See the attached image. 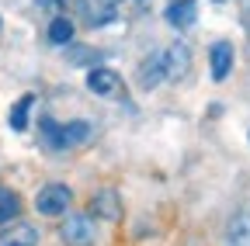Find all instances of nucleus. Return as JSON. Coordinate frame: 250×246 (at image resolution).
<instances>
[{"label":"nucleus","instance_id":"9b49d317","mask_svg":"<svg viewBox=\"0 0 250 246\" xmlns=\"http://www.w3.org/2000/svg\"><path fill=\"white\" fill-rule=\"evenodd\" d=\"M90 211H94V219H118V215H122L118 191H98L90 198Z\"/></svg>","mask_w":250,"mask_h":246},{"label":"nucleus","instance_id":"7ed1b4c3","mask_svg":"<svg viewBox=\"0 0 250 246\" xmlns=\"http://www.w3.org/2000/svg\"><path fill=\"white\" fill-rule=\"evenodd\" d=\"M87 87H90L98 97H122V76H118L115 70H108V66H90Z\"/></svg>","mask_w":250,"mask_h":246},{"label":"nucleus","instance_id":"9d476101","mask_svg":"<svg viewBox=\"0 0 250 246\" xmlns=\"http://www.w3.org/2000/svg\"><path fill=\"white\" fill-rule=\"evenodd\" d=\"M164 80H167V73H164V52H149L139 63V87L153 90V87H160Z\"/></svg>","mask_w":250,"mask_h":246},{"label":"nucleus","instance_id":"1a4fd4ad","mask_svg":"<svg viewBox=\"0 0 250 246\" xmlns=\"http://www.w3.org/2000/svg\"><path fill=\"white\" fill-rule=\"evenodd\" d=\"M164 18H167L170 28H177V32H181V28H191L195 18H198V0H170Z\"/></svg>","mask_w":250,"mask_h":246},{"label":"nucleus","instance_id":"f3484780","mask_svg":"<svg viewBox=\"0 0 250 246\" xmlns=\"http://www.w3.org/2000/svg\"><path fill=\"white\" fill-rule=\"evenodd\" d=\"M136 7H149V0H136Z\"/></svg>","mask_w":250,"mask_h":246},{"label":"nucleus","instance_id":"423d86ee","mask_svg":"<svg viewBox=\"0 0 250 246\" xmlns=\"http://www.w3.org/2000/svg\"><path fill=\"white\" fill-rule=\"evenodd\" d=\"M188 70H191V52H188L184 42H174L164 52V73H167V80H184Z\"/></svg>","mask_w":250,"mask_h":246},{"label":"nucleus","instance_id":"f257e3e1","mask_svg":"<svg viewBox=\"0 0 250 246\" xmlns=\"http://www.w3.org/2000/svg\"><path fill=\"white\" fill-rule=\"evenodd\" d=\"M59 239L66 243V246H94V239H98L94 215H83V211L66 215V222L59 226Z\"/></svg>","mask_w":250,"mask_h":246},{"label":"nucleus","instance_id":"4468645a","mask_svg":"<svg viewBox=\"0 0 250 246\" xmlns=\"http://www.w3.org/2000/svg\"><path fill=\"white\" fill-rule=\"evenodd\" d=\"M31 104H35V94H24L14 108H11V114H7V121H11V129L14 132H24L28 129V114H31Z\"/></svg>","mask_w":250,"mask_h":246},{"label":"nucleus","instance_id":"dca6fc26","mask_svg":"<svg viewBox=\"0 0 250 246\" xmlns=\"http://www.w3.org/2000/svg\"><path fill=\"white\" fill-rule=\"evenodd\" d=\"M35 7L56 18V14H66V0H35Z\"/></svg>","mask_w":250,"mask_h":246},{"label":"nucleus","instance_id":"f03ea898","mask_svg":"<svg viewBox=\"0 0 250 246\" xmlns=\"http://www.w3.org/2000/svg\"><path fill=\"white\" fill-rule=\"evenodd\" d=\"M73 205V191L66 184H45V188L35 194V208L45 215V219H59L66 215V208Z\"/></svg>","mask_w":250,"mask_h":246},{"label":"nucleus","instance_id":"6e6552de","mask_svg":"<svg viewBox=\"0 0 250 246\" xmlns=\"http://www.w3.org/2000/svg\"><path fill=\"white\" fill-rule=\"evenodd\" d=\"M208 63H212V80L223 83L236 63V52H233V42H212L208 49Z\"/></svg>","mask_w":250,"mask_h":246},{"label":"nucleus","instance_id":"2eb2a0df","mask_svg":"<svg viewBox=\"0 0 250 246\" xmlns=\"http://www.w3.org/2000/svg\"><path fill=\"white\" fill-rule=\"evenodd\" d=\"M18 211H21V198H18L11 188H0V226L14 222Z\"/></svg>","mask_w":250,"mask_h":246},{"label":"nucleus","instance_id":"20e7f679","mask_svg":"<svg viewBox=\"0 0 250 246\" xmlns=\"http://www.w3.org/2000/svg\"><path fill=\"white\" fill-rule=\"evenodd\" d=\"M77 7L83 11V21L90 28H104V24H111L118 18V4H115V0H80Z\"/></svg>","mask_w":250,"mask_h":246},{"label":"nucleus","instance_id":"ddd939ff","mask_svg":"<svg viewBox=\"0 0 250 246\" xmlns=\"http://www.w3.org/2000/svg\"><path fill=\"white\" fill-rule=\"evenodd\" d=\"M73 32H77V28H73V21L66 14H56L49 21V42L52 45H70L73 42Z\"/></svg>","mask_w":250,"mask_h":246},{"label":"nucleus","instance_id":"f8f14e48","mask_svg":"<svg viewBox=\"0 0 250 246\" xmlns=\"http://www.w3.org/2000/svg\"><path fill=\"white\" fill-rule=\"evenodd\" d=\"M226 246H250V211L233 215V222L226 229Z\"/></svg>","mask_w":250,"mask_h":246},{"label":"nucleus","instance_id":"39448f33","mask_svg":"<svg viewBox=\"0 0 250 246\" xmlns=\"http://www.w3.org/2000/svg\"><path fill=\"white\" fill-rule=\"evenodd\" d=\"M90 135H94V125H90V121H83V118L66 121V125H59V135H56V152H59V149H77V146H83Z\"/></svg>","mask_w":250,"mask_h":246},{"label":"nucleus","instance_id":"a211bd4d","mask_svg":"<svg viewBox=\"0 0 250 246\" xmlns=\"http://www.w3.org/2000/svg\"><path fill=\"white\" fill-rule=\"evenodd\" d=\"M247 139H250V135H247Z\"/></svg>","mask_w":250,"mask_h":246},{"label":"nucleus","instance_id":"0eeeda50","mask_svg":"<svg viewBox=\"0 0 250 246\" xmlns=\"http://www.w3.org/2000/svg\"><path fill=\"white\" fill-rule=\"evenodd\" d=\"M0 246H39V229L31 222H7L0 226Z\"/></svg>","mask_w":250,"mask_h":246}]
</instances>
